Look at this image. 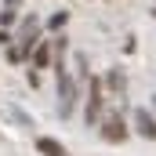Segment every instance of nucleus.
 I'll list each match as a JSON object with an SVG mask.
<instances>
[{
    "mask_svg": "<svg viewBox=\"0 0 156 156\" xmlns=\"http://www.w3.org/2000/svg\"><path fill=\"white\" fill-rule=\"evenodd\" d=\"M51 69H55V76H58V116L69 120L73 113H76V102H80V83L69 76L66 62H55Z\"/></svg>",
    "mask_w": 156,
    "mask_h": 156,
    "instance_id": "obj_1",
    "label": "nucleus"
},
{
    "mask_svg": "<svg viewBox=\"0 0 156 156\" xmlns=\"http://www.w3.org/2000/svg\"><path fill=\"white\" fill-rule=\"evenodd\" d=\"M105 113V83L98 76L87 80V105H83V123L87 127H98V120Z\"/></svg>",
    "mask_w": 156,
    "mask_h": 156,
    "instance_id": "obj_2",
    "label": "nucleus"
},
{
    "mask_svg": "<svg viewBox=\"0 0 156 156\" xmlns=\"http://www.w3.org/2000/svg\"><path fill=\"white\" fill-rule=\"evenodd\" d=\"M98 134L109 142V145H120V142H127V123H123V116H116V113H109V116L102 120V127H98Z\"/></svg>",
    "mask_w": 156,
    "mask_h": 156,
    "instance_id": "obj_3",
    "label": "nucleus"
},
{
    "mask_svg": "<svg viewBox=\"0 0 156 156\" xmlns=\"http://www.w3.org/2000/svg\"><path fill=\"white\" fill-rule=\"evenodd\" d=\"M134 131L145 142H156V113L153 109H134Z\"/></svg>",
    "mask_w": 156,
    "mask_h": 156,
    "instance_id": "obj_4",
    "label": "nucleus"
},
{
    "mask_svg": "<svg viewBox=\"0 0 156 156\" xmlns=\"http://www.w3.org/2000/svg\"><path fill=\"white\" fill-rule=\"evenodd\" d=\"M29 62H33V69H47V66L55 62V51H51V40H40L37 47H33V55H29Z\"/></svg>",
    "mask_w": 156,
    "mask_h": 156,
    "instance_id": "obj_5",
    "label": "nucleus"
},
{
    "mask_svg": "<svg viewBox=\"0 0 156 156\" xmlns=\"http://www.w3.org/2000/svg\"><path fill=\"white\" fill-rule=\"evenodd\" d=\"M37 153H40V156H69V149H66L58 138H47V134H40V138H37Z\"/></svg>",
    "mask_w": 156,
    "mask_h": 156,
    "instance_id": "obj_6",
    "label": "nucleus"
},
{
    "mask_svg": "<svg viewBox=\"0 0 156 156\" xmlns=\"http://www.w3.org/2000/svg\"><path fill=\"white\" fill-rule=\"evenodd\" d=\"M102 83H105V91H113V94H120V98L127 94V73H123V69H109Z\"/></svg>",
    "mask_w": 156,
    "mask_h": 156,
    "instance_id": "obj_7",
    "label": "nucleus"
},
{
    "mask_svg": "<svg viewBox=\"0 0 156 156\" xmlns=\"http://www.w3.org/2000/svg\"><path fill=\"white\" fill-rule=\"evenodd\" d=\"M66 22H69V11H58V15H51V18H47V29H55V33H58Z\"/></svg>",
    "mask_w": 156,
    "mask_h": 156,
    "instance_id": "obj_8",
    "label": "nucleus"
},
{
    "mask_svg": "<svg viewBox=\"0 0 156 156\" xmlns=\"http://www.w3.org/2000/svg\"><path fill=\"white\" fill-rule=\"evenodd\" d=\"M15 22H18V11H15V7H4V11H0V26L7 29V26H15Z\"/></svg>",
    "mask_w": 156,
    "mask_h": 156,
    "instance_id": "obj_9",
    "label": "nucleus"
},
{
    "mask_svg": "<svg viewBox=\"0 0 156 156\" xmlns=\"http://www.w3.org/2000/svg\"><path fill=\"white\" fill-rule=\"evenodd\" d=\"M4 7H15V11H18V7H22V0H4Z\"/></svg>",
    "mask_w": 156,
    "mask_h": 156,
    "instance_id": "obj_10",
    "label": "nucleus"
},
{
    "mask_svg": "<svg viewBox=\"0 0 156 156\" xmlns=\"http://www.w3.org/2000/svg\"><path fill=\"white\" fill-rule=\"evenodd\" d=\"M7 40H11V37H7V29L0 26V44H7Z\"/></svg>",
    "mask_w": 156,
    "mask_h": 156,
    "instance_id": "obj_11",
    "label": "nucleus"
},
{
    "mask_svg": "<svg viewBox=\"0 0 156 156\" xmlns=\"http://www.w3.org/2000/svg\"><path fill=\"white\" fill-rule=\"evenodd\" d=\"M153 113H156V94H153Z\"/></svg>",
    "mask_w": 156,
    "mask_h": 156,
    "instance_id": "obj_12",
    "label": "nucleus"
},
{
    "mask_svg": "<svg viewBox=\"0 0 156 156\" xmlns=\"http://www.w3.org/2000/svg\"><path fill=\"white\" fill-rule=\"evenodd\" d=\"M153 15H156V11H153Z\"/></svg>",
    "mask_w": 156,
    "mask_h": 156,
    "instance_id": "obj_13",
    "label": "nucleus"
}]
</instances>
